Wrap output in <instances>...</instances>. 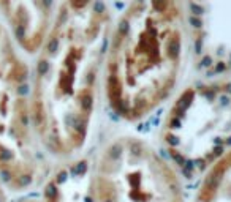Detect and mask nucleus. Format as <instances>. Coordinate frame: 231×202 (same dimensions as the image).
Segmentation results:
<instances>
[{
    "instance_id": "1",
    "label": "nucleus",
    "mask_w": 231,
    "mask_h": 202,
    "mask_svg": "<svg viewBox=\"0 0 231 202\" xmlns=\"http://www.w3.org/2000/svg\"><path fill=\"white\" fill-rule=\"evenodd\" d=\"M108 25L104 5L64 3L41 46L30 92L32 123L54 155H73L87 141Z\"/></svg>"
},
{
    "instance_id": "2",
    "label": "nucleus",
    "mask_w": 231,
    "mask_h": 202,
    "mask_svg": "<svg viewBox=\"0 0 231 202\" xmlns=\"http://www.w3.org/2000/svg\"><path fill=\"white\" fill-rule=\"evenodd\" d=\"M185 38L184 16L174 2H136L124 11L104 63V87L117 115L144 118L171 95L182 69Z\"/></svg>"
},
{
    "instance_id": "3",
    "label": "nucleus",
    "mask_w": 231,
    "mask_h": 202,
    "mask_svg": "<svg viewBox=\"0 0 231 202\" xmlns=\"http://www.w3.org/2000/svg\"><path fill=\"white\" fill-rule=\"evenodd\" d=\"M90 188L94 202H184L174 169L147 142L131 136L104 147Z\"/></svg>"
},
{
    "instance_id": "4",
    "label": "nucleus",
    "mask_w": 231,
    "mask_h": 202,
    "mask_svg": "<svg viewBox=\"0 0 231 202\" xmlns=\"http://www.w3.org/2000/svg\"><path fill=\"white\" fill-rule=\"evenodd\" d=\"M32 127L27 66L0 25V175L10 186L25 188L38 174Z\"/></svg>"
},
{
    "instance_id": "5",
    "label": "nucleus",
    "mask_w": 231,
    "mask_h": 202,
    "mask_svg": "<svg viewBox=\"0 0 231 202\" xmlns=\"http://www.w3.org/2000/svg\"><path fill=\"white\" fill-rule=\"evenodd\" d=\"M0 8L21 47L27 52L41 49L54 22L52 5L45 2H19L2 3Z\"/></svg>"
},
{
    "instance_id": "6",
    "label": "nucleus",
    "mask_w": 231,
    "mask_h": 202,
    "mask_svg": "<svg viewBox=\"0 0 231 202\" xmlns=\"http://www.w3.org/2000/svg\"><path fill=\"white\" fill-rule=\"evenodd\" d=\"M196 202H231V150L209 169L196 194Z\"/></svg>"
},
{
    "instance_id": "7",
    "label": "nucleus",
    "mask_w": 231,
    "mask_h": 202,
    "mask_svg": "<svg viewBox=\"0 0 231 202\" xmlns=\"http://www.w3.org/2000/svg\"><path fill=\"white\" fill-rule=\"evenodd\" d=\"M0 202H5V196H3V191H2V188H0Z\"/></svg>"
},
{
    "instance_id": "8",
    "label": "nucleus",
    "mask_w": 231,
    "mask_h": 202,
    "mask_svg": "<svg viewBox=\"0 0 231 202\" xmlns=\"http://www.w3.org/2000/svg\"><path fill=\"white\" fill-rule=\"evenodd\" d=\"M24 202H40V200H24Z\"/></svg>"
}]
</instances>
